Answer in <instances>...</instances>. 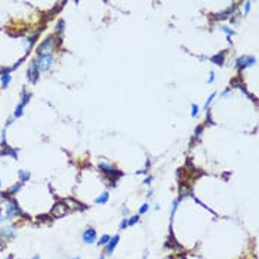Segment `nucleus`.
Instances as JSON below:
<instances>
[{
  "mask_svg": "<svg viewBox=\"0 0 259 259\" xmlns=\"http://www.w3.org/2000/svg\"><path fill=\"white\" fill-rule=\"evenodd\" d=\"M119 235H116V237H113V238H110V241H108V246H107V253H113V250L116 249V246H117V243H119Z\"/></svg>",
  "mask_w": 259,
  "mask_h": 259,
  "instance_id": "1a4fd4ad",
  "label": "nucleus"
},
{
  "mask_svg": "<svg viewBox=\"0 0 259 259\" xmlns=\"http://www.w3.org/2000/svg\"><path fill=\"white\" fill-rule=\"evenodd\" d=\"M244 7H246L244 13H247V12H249V9H250V3H246V4H244Z\"/></svg>",
  "mask_w": 259,
  "mask_h": 259,
  "instance_id": "7c9ffc66",
  "label": "nucleus"
},
{
  "mask_svg": "<svg viewBox=\"0 0 259 259\" xmlns=\"http://www.w3.org/2000/svg\"><path fill=\"white\" fill-rule=\"evenodd\" d=\"M108 241H110V235H102V237H101V240H99L98 243H99L101 246H104V244H107Z\"/></svg>",
  "mask_w": 259,
  "mask_h": 259,
  "instance_id": "412c9836",
  "label": "nucleus"
},
{
  "mask_svg": "<svg viewBox=\"0 0 259 259\" xmlns=\"http://www.w3.org/2000/svg\"><path fill=\"white\" fill-rule=\"evenodd\" d=\"M213 98H215V93H212V95H210V96L207 98V101H206V105H204L206 108H209V105H210V102L213 101Z\"/></svg>",
  "mask_w": 259,
  "mask_h": 259,
  "instance_id": "bb28decb",
  "label": "nucleus"
},
{
  "mask_svg": "<svg viewBox=\"0 0 259 259\" xmlns=\"http://www.w3.org/2000/svg\"><path fill=\"white\" fill-rule=\"evenodd\" d=\"M120 227H122V228H126V227H128V221L125 219V221L122 222V225H120Z\"/></svg>",
  "mask_w": 259,
  "mask_h": 259,
  "instance_id": "473e14b6",
  "label": "nucleus"
},
{
  "mask_svg": "<svg viewBox=\"0 0 259 259\" xmlns=\"http://www.w3.org/2000/svg\"><path fill=\"white\" fill-rule=\"evenodd\" d=\"M21 187H22L21 184H15V185H13V187L9 190V194H15V193H18V191L21 190Z\"/></svg>",
  "mask_w": 259,
  "mask_h": 259,
  "instance_id": "aec40b11",
  "label": "nucleus"
},
{
  "mask_svg": "<svg viewBox=\"0 0 259 259\" xmlns=\"http://www.w3.org/2000/svg\"><path fill=\"white\" fill-rule=\"evenodd\" d=\"M6 259H12V256H9V258H6Z\"/></svg>",
  "mask_w": 259,
  "mask_h": 259,
  "instance_id": "f704fd0d",
  "label": "nucleus"
},
{
  "mask_svg": "<svg viewBox=\"0 0 259 259\" xmlns=\"http://www.w3.org/2000/svg\"><path fill=\"white\" fill-rule=\"evenodd\" d=\"M221 30H222V31H225L228 36H232V34H234V31H232V30H229L228 27H221Z\"/></svg>",
  "mask_w": 259,
  "mask_h": 259,
  "instance_id": "a878e982",
  "label": "nucleus"
},
{
  "mask_svg": "<svg viewBox=\"0 0 259 259\" xmlns=\"http://www.w3.org/2000/svg\"><path fill=\"white\" fill-rule=\"evenodd\" d=\"M179 259H185V258H179Z\"/></svg>",
  "mask_w": 259,
  "mask_h": 259,
  "instance_id": "e433bc0d",
  "label": "nucleus"
},
{
  "mask_svg": "<svg viewBox=\"0 0 259 259\" xmlns=\"http://www.w3.org/2000/svg\"><path fill=\"white\" fill-rule=\"evenodd\" d=\"M138 221H139V216H132L128 219V225H135Z\"/></svg>",
  "mask_w": 259,
  "mask_h": 259,
  "instance_id": "4be33fe9",
  "label": "nucleus"
},
{
  "mask_svg": "<svg viewBox=\"0 0 259 259\" xmlns=\"http://www.w3.org/2000/svg\"><path fill=\"white\" fill-rule=\"evenodd\" d=\"M65 206L67 207H73V209H85V206L83 204H80V203H77L74 198H65Z\"/></svg>",
  "mask_w": 259,
  "mask_h": 259,
  "instance_id": "6e6552de",
  "label": "nucleus"
},
{
  "mask_svg": "<svg viewBox=\"0 0 259 259\" xmlns=\"http://www.w3.org/2000/svg\"><path fill=\"white\" fill-rule=\"evenodd\" d=\"M0 187H1V181H0Z\"/></svg>",
  "mask_w": 259,
  "mask_h": 259,
  "instance_id": "c9c22d12",
  "label": "nucleus"
},
{
  "mask_svg": "<svg viewBox=\"0 0 259 259\" xmlns=\"http://www.w3.org/2000/svg\"><path fill=\"white\" fill-rule=\"evenodd\" d=\"M231 13H232V9H228V10L219 13V15H213V18H215V19H225V18H228Z\"/></svg>",
  "mask_w": 259,
  "mask_h": 259,
  "instance_id": "4468645a",
  "label": "nucleus"
},
{
  "mask_svg": "<svg viewBox=\"0 0 259 259\" xmlns=\"http://www.w3.org/2000/svg\"><path fill=\"white\" fill-rule=\"evenodd\" d=\"M99 259H104V258H99Z\"/></svg>",
  "mask_w": 259,
  "mask_h": 259,
  "instance_id": "4c0bfd02",
  "label": "nucleus"
},
{
  "mask_svg": "<svg viewBox=\"0 0 259 259\" xmlns=\"http://www.w3.org/2000/svg\"><path fill=\"white\" fill-rule=\"evenodd\" d=\"M22 111H24V105L19 102L18 107H16V110H15V117H21L22 116Z\"/></svg>",
  "mask_w": 259,
  "mask_h": 259,
  "instance_id": "dca6fc26",
  "label": "nucleus"
},
{
  "mask_svg": "<svg viewBox=\"0 0 259 259\" xmlns=\"http://www.w3.org/2000/svg\"><path fill=\"white\" fill-rule=\"evenodd\" d=\"M213 79H215V73H213V71H210V74H209V83H212V82H213Z\"/></svg>",
  "mask_w": 259,
  "mask_h": 259,
  "instance_id": "c756f323",
  "label": "nucleus"
},
{
  "mask_svg": "<svg viewBox=\"0 0 259 259\" xmlns=\"http://www.w3.org/2000/svg\"><path fill=\"white\" fill-rule=\"evenodd\" d=\"M178 204H179V200H175V201H173V206H172V213H170V216H172V218H173V215H175V212H176Z\"/></svg>",
  "mask_w": 259,
  "mask_h": 259,
  "instance_id": "b1692460",
  "label": "nucleus"
},
{
  "mask_svg": "<svg viewBox=\"0 0 259 259\" xmlns=\"http://www.w3.org/2000/svg\"><path fill=\"white\" fill-rule=\"evenodd\" d=\"M30 98H31V95H30V93H24V95H22V99H21V104L25 107V105H27V102L30 101Z\"/></svg>",
  "mask_w": 259,
  "mask_h": 259,
  "instance_id": "6ab92c4d",
  "label": "nucleus"
},
{
  "mask_svg": "<svg viewBox=\"0 0 259 259\" xmlns=\"http://www.w3.org/2000/svg\"><path fill=\"white\" fill-rule=\"evenodd\" d=\"M39 68L37 67H34V65H31L30 68H28V71H27V77H28V80L31 82V83H36L37 80H39Z\"/></svg>",
  "mask_w": 259,
  "mask_h": 259,
  "instance_id": "0eeeda50",
  "label": "nucleus"
},
{
  "mask_svg": "<svg viewBox=\"0 0 259 259\" xmlns=\"http://www.w3.org/2000/svg\"><path fill=\"white\" fill-rule=\"evenodd\" d=\"M197 113H198V105H197V104H193V113H191V116L196 117Z\"/></svg>",
  "mask_w": 259,
  "mask_h": 259,
  "instance_id": "393cba45",
  "label": "nucleus"
},
{
  "mask_svg": "<svg viewBox=\"0 0 259 259\" xmlns=\"http://www.w3.org/2000/svg\"><path fill=\"white\" fill-rule=\"evenodd\" d=\"M52 47H53V37H47L43 43L37 47V53H39V55H46Z\"/></svg>",
  "mask_w": 259,
  "mask_h": 259,
  "instance_id": "39448f33",
  "label": "nucleus"
},
{
  "mask_svg": "<svg viewBox=\"0 0 259 259\" xmlns=\"http://www.w3.org/2000/svg\"><path fill=\"white\" fill-rule=\"evenodd\" d=\"M76 259H79V258H76Z\"/></svg>",
  "mask_w": 259,
  "mask_h": 259,
  "instance_id": "ea45409f",
  "label": "nucleus"
},
{
  "mask_svg": "<svg viewBox=\"0 0 259 259\" xmlns=\"http://www.w3.org/2000/svg\"><path fill=\"white\" fill-rule=\"evenodd\" d=\"M6 213H7V218H15V216H22L24 213L21 212V209L18 207L16 201L10 198V201L7 203V207H6Z\"/></svg>",
  "mask_w": 259,
  "mask_h": 259,
  "instance_id": "f03ea898",
  "label": "nucleus"
},
{
  "mask_svg": "<svg viewBox=\"0 0 259 259\" xmlns=\"http://www.w3.org/2000/svg\"><path fill=\"white\" fill-rule=\"evenodd\" d=\"M147 210H148V204L145 203V204H142V206H141V209H139V213H145Z\"/></svg>",
  "mask_w": 259,
  "mask_h": 259,
  "instance_id": "cd10ccee",
  "label": "nucleus"
},
{
  "mask_svg": "<svg viewBox=\"0 0 259 259\" xmlns=\"http://www.w3.org/2000/svg\"><path fill=\"white\" fill-rule=\"evenodd\" d=\"M108 197H110V196H108V193L105 191V193H102V194H101V196H99V197H98V198L95 200V201H96L98 204H104V203H107Z\"/></svg>",
  "mask_w": 259,
  "mask_h": 259,
  "instance_id": "ddd939ff",
  "label": "nucleus"
},
{
  "mask_svg": "<svg viewBox=\"0 0 259 259\" xmlns=\"http://www.w3.org/2000/svg\"><path fill=\"white\" fill-rule=\"evenodd\" d=\"M33 259H39V256H37V255H36V256H34V258H33Z\"/></svg>",
  "mask_w": 259,
  "mask_h": 259,
  "instance_id": "72a5a7b5",
  "label": "nucleus"
},
{
  "mask_svg": "<svg viewBox=\"0 0 259 259\" xmlns=\"http://www.w3.org/2000/svg\"><path fill=\"white\" fill-rule=\"evenodd\" d=\"M253 64H255V58L253 56H240L235 61V68L237 70H243V68H246L249 65H253Z\"/></svg>",
  "mask_w": 259,
  "mask_h": 259,
  "instance_id": "20e7f679",
  "label": "nucleus"
},
{
  "mask_svg": "<svg viewBox=\"0 0 259 259\" xmlns=\"http://www.w3.org/2000/svg\"><path fill=\"white\" fill-rule=\"evenodd\" d=\"M0 219H1V216H0Z\"/></svg>",
  "mask_w": 259,
  "mask_h": 259,
  "instance_id": "58836bf2",
  "label": "nucleus"
},
{
  "mask_svg": "<svg viewBox=\"0 0 259 259\" xmlns=\"http://www.w3.org/2000/svg\"><path fill=\"white\" fill-rule=\"evenodd\" d=\"M95 240H96V231L93 228H87L83 232V241L87 244H92V243H95Z\"/></svg>",
  "mask_w": 259,
  "mask_h": 259,
  "instance_id": "423d86ee",
  "label": "nucleus"
},
{
  "mask_svg": "<svg viewBox=\"0 0 259 259\" xmlns=\"http://www.w3.org/2000/svg\"><path fill=\"white\" fill-rule=\"evenodd\" d=\"M99 169H101V170H104L105 173H110V172H113V170H114V169H113V168H111L108 163H99Z\"/></svg>",
  "mask_w": 259,
  "mask_h": 259,
  "instance_id": "2eb2a0df",
  "label": "nucleus"
},
{
  "mask_svg": "<svg viewBox=\"0 0 259 259\" xmlns=\"http://www.w3.org/2000/svg\"><path fill=\"white\" fill-rule=\"evenodd\" d=\"M37 219H39V221H46V222H50V218H49L47 215H42V216H39Z\"/></svg>",
  "mask_w": 259,
  "mask_h": 259,
  "instance_id": "c85d7f7f",
  "label": "nucleus"
},
{
  "mask_svg": "<svg viewBox=\"0 0 259 259\" xmlns=\"http://www.w3.org/2000/svg\"><path fill=\"white\" fill-rule=\"evenodd\" d=\"M36 62L39 65V70H43V71H47L53 62V58L50 53H46V55H40L39 58H36Z\"/></svg>",
  "mask_w": 259,
  "mask_h": 259,
  "instance_id": "f257e3e1",
  "label": "nucleus"
},
{
  "mask_svg": "<svg viewBox=\"0 0 259 259\" xmlns=\"http://www.w3.org/2000/svg\"><path fill=\"white\" fill-rule=\"evenodd\" d=\"M201 130H203V126H198V128H197V130H196V135H200V132H201Z\"/></svg>",
  "mask_w": 259,
  "mask_h": 259,
  "instance_id": "2f4dec72",
  "label": "nucleus"
},
{
  "mask_svg": "<svg viewBox=\"0 0 259 259\" xmlns=\"http://www.w3.org/2000/svg\"><path fill=\"white\" fill-rule=\"evenodd\" d=\"M0 77H1V85H3V87H6L9 85V82H10V76L9 74H4V76H0Z\"/></svg>",
  "mask_w": 259,
  "mask_h": 259,
  "instance_id": "f3484780",
  "label": "nucleus"
},
{
  "mask_svg": "<svg viewBox=\"0 0 259 259\" xmlns=\"http://www.w3.org/2000/svg\"><path fill=\"white\" fill-rule=\"evenodd\" d=\"M13 229L12 228H0V235L3 237H13Z\"/></svg>",
  "mask_w": 259,
  "mask_h": 259,
  "instance_id": "f8f14e48",
  "label": "nucleus"
},
{
  "mask_svg": "<svg viewBox=\"0 0 259 259\" xmlns=\"http://www.w3.org/2000/svg\"><path fill=\"white\" fill-rule=\"evenodd\" d=\"M224 56H225V50L219 52V53L215 55L213 58H210V61H212L213 64H216V65H222V64H224Z\"/></svg>",
  "mask_w": 259,
  "mask_h": 259,
  "instance_id": "9d476101",
  "label": "nucleus"
},
{
  "mask_svg": "<svg viewBox=\"0 0 259 259\" xmlns=\"http://www.w3.org/2000/svg\"><path fill=\"white\" fill-rule=\"evenodd\" d=\"M62 30H64V21H59V22H58V25H56V31L61 34V33H62Z\"/></svg>",
  "mask_w": 259,
  "mask_h": 259,
  "instance_id": "5701e85b",
  "label": "nucleus"
},
{
  "mask_svg": "<svg viewBox=\"0 0 259 259\" xmlns=\"http://www.w3.org/2000/svg\"><path fill=\"white\" fill-rule=\"evenodd\" d=\"M67 212H68V207L65 206L64 201H56V203L53 204L52 210H50V213L55 216V218H61V216L65 215Z\"/></svg>",
  "mask_w": 259,
  "mask_h": 259,
  "instance_id": "7ed1b4c3",
  "label": "nucleus"
},
{
  "mask_svg": "<svg viewBox=\"0 0 259 259\" xmlns=\"http://www.w3.org/2000/svg\"><path fill=\"white\" fill-rule=\"evenodd\" d=\"M19 178H21V181H28L30 179V173L25 172V170H19Z\"/></svg>",
  "mask_w": 259,
  "mask_h": 259,
  "instance_id": "a211bd4d",
  "label": "nucleus"
},
{
  "mask_svg": "<svg viewBox=\"0 0 259 259\" xmlns=\"http://www.w3.org/2000/svg\"><path fill=\"white\" fill-rule=\"evenodd\" d=\"M12 156L13 159H16V150H12V148H9V147H3L1 150H0V156Z\"/></svg>",
  "mask_w": 259,
  "mask_h": 259,
  "instance_id": "9b49d317",
  "label": "nucleus"
}]
</instances>
